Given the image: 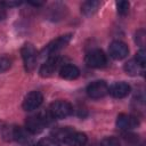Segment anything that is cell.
Segmentation results:
<instances>
[{
  "instance_id": "cell-6",
  "label": "cell",
  "mask_w": 146,
  "mask_h": 146,
  "mask_svg": "<svg viewBox=\"0 0 146 146\" xmlns=\"http://www.w3.org/2000/svg\"><path fill=\"white\" fill-rule=\"evenodd\" d=\"M108 94V86L104 80H97L87 87V95L90 98H103Z\"/></svg>"
},
{
  "instance_id": "cell-4",
  "label": "cell",
  "mask_w": 146,
  "mask_h": 146,
  "mask_svg": "<svg viewBox=\"0 0 146 146\" xmlns=\"http://www.w3.org/2000/svg\"><path fill=\"white\" fill-rule=\"evenodd\" d=\"M72 39V34H65V35H60L58 38H56L55 40H52L51 42H49L43 49H42V54L47 55V56H52L54 54H56L57 51H59L60 49H63Z\"/></svg>"
},
{
  "instance_id": "cell-21",
  "label": "cell",
  "mask_w": 146,
  "mask_h": 146,
  "mask_svg": "<svg viewBox=\"0 0 146 146\" xmlns=\"http://www.w3.org/2000/svg\"><path fill=\"white\" fill-rule=\"evenodd\" d=\"M6 9H7V8L3 6V3L0 2V21L5 19L6 16H7V10H6Z\"/></svg>"
},
{
  "instance_id": "cell-7",
  "label": "cell",
  "mask_w": 146,
  "mask_h": 146,
  "mask_svg": "<svg viewBox=\"0 0 146 146\" xmlns=\"http://www.w3.org/2000/svg\"><path fill=\"white\" fill-rule=\"evenodd\" d=\"M43 102V96L40 91H31L29 92L23 100V108L25 111H33L38 108Z\"/></svg>"
},
{
  "instance_id": "cell-2",
  "label": "cell",
  "mask_w": 146,
  "mask_h": 146,
  "mask_svg": "<svg viewBox=\"0 0 146 146\" xmlns=\"http://www.w3.org/2000/svg\"><path fill=\"white\" fill-rule=\"evenodd\" d=\"M48 112L52 119H65L73 113V107L68 102L59 99L50 104Z\"/></svg>"
},
{
  "instance_id": "cell-5",
  "label": "cell",
  "mask_w": 146,
  "mask_h": 146,
  "mask_svg": "<svg viewBox=\"0 0 146 146\" xmlns=\"http://www.w3.org/2000/svg\"><path fill=\"white\" fill-rule=\"evenodd\" d=\"M84 62H86V64H87L89 67H92V68H100V67H104V66L106 65L107 58H106V55H105L102 50L95 49V50L89 51V52L86 55Z\"/></svg>"
},
{
  "instance_id": "cell-16",
  "label": "cell",
  "mask_w": 146,
  "mask_h": 146,
  "mask_svg": "<svg viewBox=\"0 0 146 146\" xmlns=\"http://www.w3.org/2000/svg\"><path fill=\"white\" fill-rule=\"evenodd\" d=\"M129 2L128 1H124V0H122V1H117L116 2V9H117V13L120 14V15H125V14H128V11H129Z\"/></svg>"
},
{
  "instance_id": "cell-15",
  "label": "cell",
  "mask_w": 146,
  "mask_h": 146,
  "mask_svg": "<svg viewBox=\"0 0 146 146\" xmlns=\"http://www.w3.org/2000/svg\"><path fill=\"white\" fill-rule=\"evenodd\" d=\"M100 6V2L99 1H96V0H89V1H86L82 3L81 6V11L86 15V16H91L94 15L98 7Z\"/></svg>"
},
{
  "instance_id": "cell-20",
  "label": "cell",
  "mask_w": 146,
  "mask_h": 146,
  "mask_svg": "<svg viewBox=\"0 0 146 146\" xmlns=\"http://www.w3.org/2000/svg\"><path fill=\"white\" fill-rule=\"evenodd\" d=\"M145 50L144 49H140L139 51H138V54L136 55V57H135V59H136V62L138 63V64H140L141 66H145Z\"/></svg>"
},
{
  "instance_id": "cell-8",
  "label": "cell",
  "mask_w": 146,
  "mask_h": 146,
  "mask_svg": "<svg viewBox=\"0 0 146 146\" xmlns=\"http://www.w3.org/2000/svg\"><path fill=\"white\" fill-rule=\"evenodd\" d=\"M108 52L111 55L112 58L114 59H123L128 56L129 54V48L128 46L122 42V41H113L111 44H110V48H108Z\"/></svg>"
},
{
  "instance_id": "cell-22",
  "label": "cell",
  "mask_w": 146,
  "mask_h": 146,
  "mask_svg": "<svg viewBox=\"0 0 146 146\" xmlns=\"http://www.w3.org/2000/svg\"><path fill=\"white\" fill-rule=\"evenodd\" d=\"M32 146H38V144H36V145H32Z\"/></svg>"
},
{
  "instance_id": "cell-9",
  "label": "cell",
  "mask_w": 146,
  "mask_h": 146,
  "mask_svg": "<svg viewBox=\"0 0 146 146\" xmlns=\"http://www.w3.org/2000/svg\"><path fill=\"white\" fill-rule=\"evenodd\" d=\"M139 125V120L130 114H120L116 119V127L121 130H132Z\"/></svg>"
},
{
  "instance_id": "cell-12",
  "label": "cell",
  "mask_w": 146,
  "mask_h": 146,
  "mask_svg": "<svg viewBox=\"0 0 146 146\" xmlns=\"http://www.w3.org/2000/svg\"><path fill=\"white\" fill-rule=\"evenodd\" d=\"M130 92V86L125 82H115L108 87V94L114 98H124Z\"/></svg>"
},
{
  "instance_id": "cell-3",
  "label": "cell",
  "mask_w": 146,
  "mask_h": 146,
  "mask_svg": "<svg viewBox=\"0 0 146 146\" xmlns=\"http://www.w3.org/2000/svg\"><path fill=\"white\" fill-rule=\"evenodd\" d=\"M21 54H22V58H23V62H24L25 70L27 72L33 71L35 65H36V59H38L35 48L31 43H25L22 47Z\"/></svg>"
},
{
  "instance_id": "cell-1",
  "label": "cell",
  "mask_w": 146,
  "mask_h": 146,
  "mask_svg": "<svg viewBox=\"0 0 146 146\" xmlns=\"http://www.w3.org/2000/svg\"><path fill=\"white\" fill-rule=\"evenodd\" d=\"M51 115L49 112H41L39 114L30 115L26 117L25 121V129L30 133H40L50 122H51Z\"/></svg>"
},
{
  "instance_id": "cell-13",
  "label": "cell",
  "mask_w": 146,
  "mask_h": 146,
  "mask_svg": "<svg viewBox=\"0 0 146 146\" xmlns=\"http://www.w3.org/2000/svg\"><path fill=\"white\" fill-rule=\"evenodd\" d=\"M59 75H60V78H63L65 80H75L80 75V71L73 64H65V65L60 66Z\"/></svg>"
},
{
  "instance_id": "cell-14",
  "label": "cell",
  "mask_w": 146,
  "mask_h": 146,
  "mask_svg": "<svg viewBox=\"0 0 146 146\" xmlns=\"http://www.w3.org/2000/svg\"><path fill=\"white\" fill-rule=\"evenodd\" d=\"M124 71L130 75H139L144 73V66L138 64L136 59H131L124 64Z\"/></svg>"
},
{
  "instance_id": "cell-11",
  "label": "cell",
  "mask_w": 146,
  "mask_h": 146,
  "mask_svg": "<svg viewBox=\"0 0 146 146\" xmlns=\"http://www.w3.org/2000/svg\"><path fill=\"white\" fill-rule=\"evenodd\" d=\"M63 143L67 146H84L87 143V136L83 132L71 130L63 139Z\"/></svg>"
},
{
  "instance_id": "cell-10",
  "label": "cell",
  "mask_w": 146,
  "mask_h": 146,
  "mask_svg": "<svg viewBox=\"0 0 146 146\" xmlns=\"http://www.w3.org/2000/svg\"><path fill=\"white\" fill-rule=\"evenodd\" d=\"M59 65H60V57L57 56V55L50 56L46 60V63L41 66V68H40V75L43 76V78L50 76L52 73H55V71L59 67Z\"/></svg>"
},
{
  "instance_id": "cell-19",
  "label": "cell",
  "mask_w": 146,
  "mask_h": 146,
  "mask_svg": "<svg viewBox=\"0 0 146 146\" xmlns=\"http://www.w3.org/2000/svg\"><path fill=\"white\" fill-rule=\"evenodd\" d=\"M11 65V59L7 56H0V73L7 71Z\"/></svg>"
},
{
  "instance_id": "cell-17",
  "label": "cell",
  "mask_w": 146,
  "mask_h": 146,
  "mask_svg": "<svg viewBox=\"0 0 146 146\" xmlns=\"http://www.w3.org/2000/svg\"><path fill=\"white\" fill-rule=\"evenodd\" d=\"M99 146H121V144L115 137H106L102 140Z\"/></svg>"
},
{
  "instance_id": "cell-18",
  "label": "cell",
  "mask_w": 146,
  "mask_h": 146,
  "mask_svg": "<svg viewBox=\"0 0 146 146\" xmlns=\"http://www.w3.org/2000/svg\"><path fill=\"white\" fill-rule=\"evenodd\" d=\"M38 146H60V145H59V143L55 138L46 137V138H42L38 143Z\"/></svg>"
}]
</instances>
